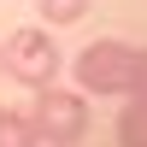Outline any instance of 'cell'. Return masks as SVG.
Listing matches in <instances>:
<instances>
[{"instance_id": "cell-1", "label": "cell", "mask_w": 147, "mask_h": 147, "mask_svg": "<svg viewBox=\"0 0 147 147\" xmlns=\"http://www.w3.org/2000/svg\"><path fill=\"white\" fill-rule=\"evenodd\" d=\"M24 118H30V129H35L41 147H77L88 136V94L47 82V88H35V106Z\"/></svg>"}, {"instance_id": "cell-2", "label": "cell", "mask_w": 147, "mask_h": 147, "mask_svg": "<svg viewBox=\"0 0 147 147\" xmlns=\"http://www.w3.org/2000/svg\"><path fill=\"white\" fill-rule=\"evenodd\" d=\"M0 71L18 77L24 88H47V82H59V71H65V53H59L53 30L24 24V30H12L6 41H0Z\"/></svg>"}, {"instance_id": "cell-3", "label": "cell", "mask_w": 147, "mask_h": 147, "mask_svg": "<svg viewBox=\"0 0 147 147\" xmlns=\"http://www.w3.org/2000/svg\"><path fill=\"white\" fill-rule=\"evenodd\" d=\"M129 59H136V47L106 35V41H88L71 59V77H77V88L88 94V100H100V94H129Z\"/></svg>"}, {"instance_id": "cell-4", "label": "cell", "mask_w": 147, "mask_h": 147, "mask_svg": "<svg viewBox=\"0 0 147 147\" xmlns=\"http://www.w3.org/2000/svg\"><path fill=\"white\" fill-rule=\"evenodd\" d=\"M118 147H147V106L129 94L124 112H118Z\"/></svg>"}, {"instance_id": "cell-5", "label": "cell", "mask_w": 147, "mask_h": 147, "mask_svg": "<svg viewBox=\"0 0 147 147\" xmlns=\"http://www.w3.org/2000/svg\"><path fill=\"white\" fill-rule=\"evenodd\" d=\"M0 147H41L24 112H6V106H0Z\"/></svg>"}, {"instance_id": "cell-6", "label": "cell", "mask_w": 147, "mask_h": 147, "mask_svg": "<svg viewBox=\"0 0 147 147\" xmlns=\"http://www.w3.org/2000/svg\"><path fill=\"white\" fill-rule=\"evenodd\" d=\"M35 12L47 24H82L88 18V0H35Z\"/></svg>"}, {"instance_id": "cell-7", "label": "cell", "mask_w": 147, "mask_h": 147, "mask_svg": "<svg viewBox=\"0 0 147 147\" xmlns=\"http://www.w3.org/2000/svg\"><path fill=\"white\" fill-rule=\"evenodd\" d=\"M129 94L147 100V47H136V59H129Z\"/></svg>"}, {"instance_id": "cell-8", "label": "cell", "mask_w": 147, "mask_h": 147, "mask_svg": "<svg viewBox=\"0 0 147 147\" xmlns=\"http://www.w3.org/2000/svg\"><path fill=\"white\" fill-rule=\"evenodd\" d=\"M136 100H141V94H136ZM141 106H147V100H141Z\"/></svg>"}]
</instances>
